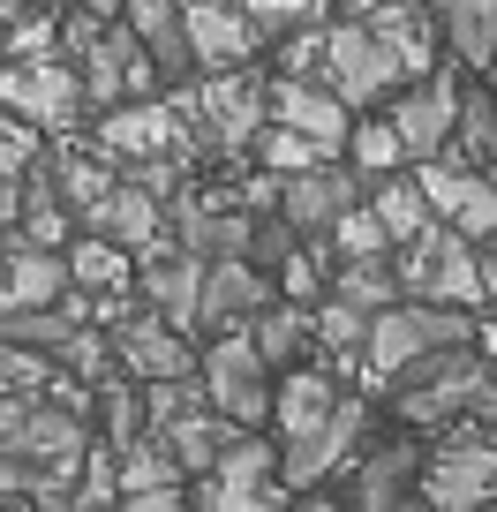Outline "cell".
<instances>
[{"mask_svg": "<svg viewBox=\"0 0 497 512\" xmlns=\"http://www.w3.org/2000/svg\"><path fill=\"white\" fill-rule=\"evenodd\" d=\"M136 400H144V430H166V422H181V415L204 407V384L196 377H166V384H144Z\"/></svg>", "mask_w": 497, "mask_h": 512, "instance_id": "obj_39", "label": "cell"}, {"mask_svg": "<svg viewBox=\"0 0 497 512\" xmlns=\"http://www.w3.org/2000/svg\"><path fill=\"white\" fill-rule=\"evenodd\" d=\"M98 159H189V128L166 113V98H136L98 121Z\"/></svg>", "mask_w": 497, "mask_h": 512, "instance_id": "obj_14", "label": "cell"}, {"mask_svg": "<svg viewBox=\"0 0 497 512\" xmlns=\"http://www.w3.org/2000/svg\"><path fill=\"white\" fill-rule=\"evenodd\" d=\"M106 354L121 362V377H136V384H166V377H196V347L174 332V324H159V317H113V332H106Z\"/></svg>", "mask_w": 497, "mask_h": 512, "instance_id": "obj_12", "label": "cell"}, {"mask_svg": "<svg viewBox=\"0 0 497 512\" xmlns=\"http://www.w3.org/2000/svg\"><path fill=\"white\" fill-rule=\"evenodd\" d=\"M415 189H422V204H430V219L437 226H452L460 241H490L497 234V189L482 174H467V166H452V159H422L415 166Z\"/></svg>", "mask_w": 497, "mask_h": 512, "instance_id": "obj_10", "label": "cell"}, {"mask_svg": "<svg viewBox=\"0 0 497 512\" xmlns=\"http://www.w3.org/2000/svg\"><path fill=\"white\" fill-rule=\"evenodd\" d=\"M113 490L121 497H144V490H181V467L166 452V437H129V445L113 452Z\"/></svg>", "mask_w": 497, "mask_h": 512, "instance_id": "obj_30", "label": "cell"}, {"mask_svg": "<svg viewBox=\"0 0 497 512\" xmlns=\"http://www.w3.org/2000/svg\"><path fill=\"white\" fill-rule=\"evenodd\" d=\"M16 219H23V181H8V174H0V241L16 234Z\"/></svg>", "mask_w": 497, "mask_h": 512, "instance_id": "obj_48", "label": "cell"}, {"mask_svg": "<svg viewBox=\"0 0 497 512\" xmlns=\"http://www.w3.org/2000/svg\"><path fill=\"white\" fill-rule=\"evenodd\" d=\"M196 384H204V407L226 415L234 430H257V422L272 415V369L257 362V347H249L241 332H219L204 347V377Z\"/></svg>", "mask_w": 497, "mask_h": 512, "instance_id": "obj_5", "label": "cell"}, {"mask_svg": "<svg viewBox=\"0 0 497 512\" xmlns=\"http://www.w3.org/2000/svg\"><path fill=\"white\" fill-rule=\"evenodd\" d=\"M196 512H287L279 505V445L234 437L211 475H196Z\"/></svg>", "mask_w": 497, "mask_h": 512, "instance_id": "obj_7", "label": "cell"}, {"mask_svg": "<svg viewBox=\"0 0 497 512\" xmlns=\"http://www.w3.org/2000/svg\"><path fill=\"white\" fill-rule=\"evenodd\" d=\"M339 151H354V174H362V181H385V174H400V166H407V151H400V136H392V121H354Z\"/></svg>", "mask_w": 497, "mask_h": 512, "instance_id": "obj_35", "label": "cell"}, {"mask_svg": "<svg viewBox=\"0 0 497 512\" xmlns=\"http://www.w3.org/2000/svg\"><path fill=\"white\" fill-rule=\"evenodd\" d=\"M0 400H8V384H0Z\"/></svg>", "mask_w": 497, "mask_h": 512, "instance_id": "obj_56", "label": "cell"}, {"mask_svg": "<svg viewBox=\"0 0 497 512\" xmlns=\"http://www.w3.org/2000/svg\"><path fill=\"white\" fill-rule=\"evenodd\" d=\"M0 113H16L23 128H76L83 91L68 61H8L0 68Z\"/></svg>", "mask_w": 497, "mask_h": 512, "instance_id": "obj_9", "label": "cell"}, {"mask_svg": "<svg viewBox=\"0 0 497 512\" xmlns=\"http://www.w3.org/2000/svg\"><path fill=\"white\" fill-rule=\"evenodd\" d=\"M400 392H392V415L415 422V430H445V422L475 415V400L490 392V362L475 347H430L400 369Z\"/></svg>", "mask_w": 497, "mask_h": 512, "instance_id": "obj_1", "label": "cell"}, {"mask_svg": "<svg viewBox=\"0 0 497 512\" xmlns=\"http://www.w3.org/2000/svg\"><path fill=\"white\" fill-rule=\"evenodd\" d=\"M113 512H196V505L181 490H144V497H121Z\"/></svg>", "mask_w": 497, "mask_h": 512, "instance_id": "obj_47", "label": "cell"}, {"mask_svg": "<svg viewBox=\"0 0 497 512\" xmlns=\"http://www.w3.org/2000/svg\"><path fill=\"white\" fill-rule=\"evenodd\" d=\"M181 8H196V0H181Z\"/></svg>", "mask_w": 497, "mask_h": 512, "instance_id": "obj_57", "label": "cell"}, {"mask_svg": "<svg viewBox=\"0 0 497 512\" xmlns=\"http://www.w3.org/2000/svg\"><path fill=\"white\" fill-rule=\"evenodd\" d=\"M339 302L362 309V317H377V309L400 302V272H392V256H354V264H339Z\"/></svg>", "mask_w": 497, "mask_h": 512, "instance_id": "obj_32", "label": "cell"}, {"mask_svg": "<svg viewBox=\"0 0 497 512\" xmlns=\"http://www.w3.org/2000/svg\"><path fill=\"white\" fill-rule=\"evenodd\" d=\"M136 287H144V302H151V317H159V324L196 332V294H204V264H196V256L159 249L144 272H136Z\"/></svg>", "mask_w": 497, "mask_h": 512, "instance_id": "obj_21", "label": "cell"}, {"mask_svg": "<svg viewBox=\"0 0 497 512\" xmlns=\"http://www.w3.org/2000/svg\"><path fill=\"white\" fill-rule=\"evenodd\" d=\"M490 354H497V332H490Z\"/></svg>", "mask_w": 497, "mask_h": 512, "instance_id": "obj_55", "label": "cell"}, {"mask_svg": "<svg viewBox=\"0 0 497 512\" xmlns=\"http://www.w3.org/2000/svg\"><path fill=\"white\" fill-rule=\"evenodd\" d=\"M264 121H279V128H294V136H309V144L332 159L339 144H347V106H339L332 91H324L317 76H272L264 83Z\"/></svg>", "mask_w": 497, "mask_h": 512, "instance_id": "obj_15", "label": "cell"}, {"mask_svg": "<svg viewBox=\"0 0 497 512\" xmlns=\"http://www.w3.org/2000/svg\"><path fill=\"white\" fill-rule=\"evenodd\" d=\"M68 332H83L68 309H8L0 317V339H16V347H38V354H61Z\"/></svg>", "mask_w": 497, "mask_h": 512, "instance_id": "obj_36", "label": "cell"}, {"mask_svg": "<svg viewBox=\"0 0 497 512\" xmlns=\"http://www.w3.org/2000/svg\"><path fill=\"white\" fill-rule=\"evenodd\" d=\"M0 272H8V309H61V294H68L61 249L8 241V249H0ZM8 309H0V317H8Z\"/></svg>", "mask_w": 497, "mask_h": 512, "instance_id": "obj_24", "label": "cell"}, {"mask_svg": "<svg viewBox=\"0 0 497 512\" xmlns=\"http://www.w3.org/2000/svg\"><path fill=\"white\" fill-rule=\"evenodd\" d=\"M151 437H166V452H174L181 475H211V467H219V452L234 445L241 430H234L226 415H211V407H196V415L166 422V430H151Z\"/></svg>", "mask_w": 497, "mask_h": 512, "instance_id": "obj_26", "label": "cell"}, {"mask_svg": "<svg viewBox=\"0 0 497 512\" xmlns=\"http://www.w3.org/2000/svg\"><path fill=\"white\" fill-rule=\"evenodd\" d=\"M31 166H38V128H23L16 113H0V174L23 181Z\"/></svg>", "mask_w": 497, "mask_h": 512, "instance_id": "obj_44", "label": "cell"}, {"mask_svg": "<svg viewBox=\"0 0 497 512\" xmlns=\"http://www.w3.org/2000/svg\"><path fill=\"white\" fill-rule=\"evenodd\" d=\"M0 309H8V272H0Z\"/></svg>", "mask_w": 497, "mask_h": 512, "instance_id": "obj_51", "label": "cell"}, {"mask_svg": "<svg viewBox=\"0 0 497 512\" xmlns=\"http://www.w3.org/2000/svg\"><path fill=\"white\" fill-rule=\"evenodd\" d=\"M294 241H302V234H294L287 219H249V249H241V264H257V272L272 279L279 264L294 256Z\"/></svg>", "mask_w": 497, "mask_h": 512, "instance_id": "obj_42", "label": "cell"}, {"mask_svg": "<svg viewBox=\"0 0 497 512\" xmlns=\"http://www.w3.org/2000/svg\"><path fill=\"white\" fill-rule=\"evenodd\" d=\"M482 512H497V497H490V505H482Z\"/></svg>", "mask_w": 497, "mask_h": 512, "instance_id": "obj_54", "label": "cell"}, {"mask_svg": "<svg viewBox=\"0 0 497 512\" xmlns=\"http://www.w3.org/2000/svg\"><path fill=\"white\" fill-rule=\"evenodd\" d=\"M317 61H324V23H317V31H294V38H287V76H309Z\"/></svg>", "mask_w": 497, "mask_h": 512, "instance_id": "obj_45", "label": "cell"}, {"mask_svg": "<svg viewBox=\"0 0 497 512\" xmlns=\"http://www.w3.org/2000/svg\"><path fill=\"white\" fill-rule=\"evenodd\" d=\"M392 136H400L407 159H437V151L452 144V121H460V83L452 76H415L407 91H392Z\"/></svg>", "mask_w": 497, "mask_h": 512, "instance_id": "obj_11", "label": "cell"}, {"mask_svg": "<svg viewBox=\"0 0 497 512\" xmlns=\"http://www.w3.org/2000/svg\"><path fill=\"white\" fill-rule=\"evenodd\" d=\"M272 204H279V219H287L302 241H324V234H332V219H339V211H354L362 196H354V174H347V166L324 159V166H309V174H287Z\"/></svg>", "mask_w": 497, "mask_h": 512, "instance_id": "obj_17", "label": "cell"}, {"mask_svg": "<svg viewBox=\"0 0 497 512\" xmlns=\"http://www.w3.org/2000/svg\"><path fill=\"white\" fill-rule=\"evenodd\" d=\"M241 339L257 347V362H264V369H279V362H294V354H302V339H309V309H257Z\"/></svg>", "mask_w": 497, "mask_h": 512, "instance_id": "obj_34", "label": "cell"}, {"mask_svg": "<svg viewBox=\"0 0 497 512\" xmlns=\"http://www.w3.org/2000/svg\"><path fill=\"white\" fill-rule=\"evenodd\" d=\"M369 219H377V234L392 241V249H407V241L430 226V204H422V189H415V174H385V181H369Z\"/></svg>", "mask_w": 497, "mask_h": 512, "instance_id": "obj_27", "label": "cell"}, {"mask_svg": "<svg viewBox=\"0 0 497 512\" xmlns=\"http://www.w3.org/2000/svg\"><path fill=\"white\" fill-rule=\"evenodd\" d=\"M38 166H46L53 196H61L68 211L98 204V196L113 189V159H98V151H53V159H38Z\"/></svg>", "mask_w": 497, "mask_h": 512, "instance_id": "obj_31", "label": "cell"}, {"mask_svg": "<svg viewBox=\"0 0 497 512\" xmlns=\"http://www.w3.org/2000/svg\"><path fill=\"white\" fill-rule=\"evenodd\" d=\"M415 475H422V452L407 445V437L377 445L362 467H354V512H407V490H415Z\"/></svg>", "mask_w": 497, "mask_h": 512, "instance_id": "obj_23", "label": "cell"}, {"mask_svg": "<svg viewBox=\"0 0 497 512\" xmlns=\"http://www.w3.org/2000/svg\"><path fill=\"white\" fill-rule=\"evenodd\" d=\"M415 490H422L430 512H482L497 497V445L490 437H452V445H437L430 460H422Z\"/></svg>", "mask_w": 497, "mask_h": 512, "instance_id": "obj_8", "label": "cell"}, {"mask_svg": "<svg viewBox=\"0 0 497 512\" xmlns=\"http://www.w3.org/2000/svg\"><path fill=\"white\" fill-rule=\"evenodd\" d=\"M354 8H362V0H354Z\"/></svg>", "mask_w": 497, "mask_h": 512, "instance_id": "obj_58", "label": "cell"}, {"mask_svg": "<svg viewBox=\"0 0 497 512\" xmlns=\"http://www.w3.org/2000/svg\"><path fill=\"white\" fill-rule=\"evenodd\" d=\"M166 113L189 128V151H196V144H211V151H249V136L264 128V83L241 76V68H226V76H211L204 91H174V98H166Z\"/></svg>", "mask_w": 497, "mask_h": 512, "instance_id": "obj_3", "label": "cell"}, {"mask_svg": "<svg viewBox=\"0 0 497 512\" xmlns=\"http://www.w3.org/2000/svg\"><path fill=\"white\" fill-rule=\"evenodd\" d=\"M249 151H257V166H272L279 181H287V174H309V166H324V151L309 144V136H294V128H279V121H264L257 136H249Z\"/></svg>", "mask_w": 497, "mask_h": 512, "instance_id": "obj_37", "label": "cell"}, {"mask_svg": "<svg viewBox=\"0 0 497 512\" xmlns=\"http://www.w3.org/2000/svg\"><path fill=\"white\" fill-rule=\"evenodd\" d=\"M437 23L467 68H497V0H437Z\"/></svg>", "mask_w": 497, "mask_h": 512, "instance_id": "obj_28", "label": "cell"}, {"mask_svg": "<svg viewBox=\"0 0 497 512\" xmlns=\"http://www.w3.org/2000/svg\"><path fill=\"white\" fill-rule=\"evenodd\" d=\"M257 309H272V279L257 264H204V294H196V324L204 332H234Z\"/></svg>", "mask_w": 497, "mask_h": 512, "instance_id": "obj_19", "label": "cell"}, {"mask_svg": "<svg viewBox=\"0 0 497 512\" xmlns=\"http://www.w3.org/2000/svg\"><path fill=\"white\" fill-rule=\"evenodd\" d=\"M181 38H189V68H211V76H226V68H241L257 53V31H249V16H241L234 0L181 8Z\"/></svg>", "mask_w": 497, "mask_h": 512, "instance_id": "obj_18", "label": "cell"}, {"mask_svg": "<svg viewBox=\"0 0 497 512\" xmlns=\"http://www.w3.org/2000/svg\"><path fill=\"white\" fill-rule=\"evenodd\" d=\"M400 272V287L407 294H422V302H437V309H467V302H482V279H475V241H460L452 226H422L415 241H407V264H392Z\"/></svg>", "mask_w": 497, "mask_h": 512, "instance_id": "obj_6", "label": "cell"}, {"mask_svg": "<svg viewBox=\"0 0 497 512\" xmlns=\"http://www.w3.org/2000/svg\"><path fill=\"white\" fill-rule=\"evenodd\" d=\"M129 38L144 46L151 76L159 83H181L189 76V38H181V0H129Z\"/></svg>", "mask_w": 497, "mask_h": 512, "instance_id": "obj_22", "label": "cell"}, {"mask_svg": "<svg viewBox=\"0 0 497 512\" xmlns=\"http://www.w3.org/2000/svg\"><path fill=\"white\" fill-rule=\"evenodd\" d=\"M309 332H317V347H332V354H362L369 317H362V309H347L339 294H324V302L309 309Z\"/></svg>", "mask_w": 497, "mask_h": 512, "instance_id": "obj_38", "label": "cell"}, {"mask_svg": "<svg viewBox=\"0 0 497 512\" xmlns=\"http://www.w3.org/2000/svg\"><path fill=\"white\" fill-rule=\"evenodd\" d=\"M490 113H497V83H490Z\"/></svg>", "mask_w": 497, "mask_h": 512, "instance_id": "obj_53", "label": "cell"}, {"mask_svg": "<svg viewBox=\"0 0 497 512\" xmlns=\"http://www.w3.org/2000/svg\"><path fill=\"white\" fill-rule=\"evenodd\" d=\"M482 181H490V189H497V159H490V174H482Z\"/></svg>", "mask_w": 497, "mask_h": 512, "instance_id": "obj_52", "label": "cell"}, {"mask_svg": "<svg viewBox=\"0 0 497 512\" xmlns=\"http://www.w3.org/2000/svg\"><path fill=\"white\" fill-rule=\"evenodd\" d=\"M430 347H475V324H467V309H437V302H392L369 317L362 332V362L369 377H400L415 354Z\"/></svg>", "mask_w": 497, "mask_h": 512, "instance_id": "obj_2", "label": "cell"}, {"mask_svg": "<svg viewBox=\"0 0 497 512\" xmlns=\"http://www.w3.org/2000/svg\"><path fill=\"white\" fill-rule=\"evenodd\" d=\"M91 422L106 430L98 445H113V452L129 445V437H144V400H136V384L129 377H98L91 384Z\"/></svg>", "mask_w": 497, "mask_h": 512, "instance_id": "obj_33", "label": "cell"}, {"mask_svg": "<svg viewBox=\"0 0 497 512\" xmlns=\"http://www.w3.org/2000/svg\"><path fill=\"white\" fill-rule=\"evenodd\" d=\"M339 400H347V392H339L324 369H294V377L272 392V422H279V437L294 445V437H317L324 422H332V407H339Z\"/></svg>", "mask_w": 497, "mask_h": 512, "instance_id": "obj_25", "label": "cell"}, {"mask_svg": "<svg viewBox=\"0 0 497 512\" xmlns=\"http://www.w3.org/2000/svg\"><path fill=\"white\" fill-rule=\"evenodd\" d=\"M324 241H332V249L347 256V264H354V256H392V241L377 234V219H369L362 204H354V211H339V219H332V234H324Z\"/></svg>", "mask_w": 497, "mask_h": 512, "instance_id": "obj_43", "label": "cell"}, {"mask_svg": "<svg viewBox=\"0 0 497 512\" xmlns=\"http://www.w3.org/2000/svg\"><path fill=\"white\" fill-rule=\"evenodd\" d=\"M287 512H339V505H332V497H309V490H302V497H294Z\"/></svg>", "mask_w": 497, "mask_h": 512, "instance_id": "obj_49", "label": "cell"}, {"mask_svg": "<svg viewBox=\"0 0 497 512\" xmlns=\"http://www.w3.org/2000/svg\"><path fill=\"white\" fill-rule=\"evenodd\" d=\"M0 46H8V61H53V46H61V23L23 8V16L0 31Z\"/></svg>", "mask_w": 497, "mask_h": 512, "instance_id": "obj_41", "label": "cell"}, {"mask_svg": "<svg viewBox=\"0 0 497 512\" xmlns=\"http://www.w3.org/2000/svg\"><path fill=\"white\" fill-rule=\"evenodd\" d=\"M362 430H369V407L362 400H339L332 407V422H324L317 437H294V445H279V490H317L324 475H332L339 460H347L354 445H362Z\"/></svg>", "mask_w": 497, "mask_h": 512, "instance_id": "obj_16", "label": "cell"}, {"mask_svg": "<svg viewBox=\"0 0 497 512\" xmlns=\"http://www.w3.org/2000/svg\"><path fill=\"white\" fill-rule=\"evenodd\" d=\"M76 219H83V234H91V241H113V249H151L159 226H166V204H151V196L129 189V181H113V189L98 196V204H83Z\"/></svg>", "mask_w": 497, "mask_h": 512, "instance_id": "obj_20", "label": "cell"}, {"mask_svg": "<svg viewBox=\"0 0 497 512\" xmlns=\"http://www.w3.org/2000/svg\"><path fill=\"white\" fill-rule=\"evenodd\" d=\"M475 415H490V422H497V377H490V392L475 400Z\"/></svg>", "mask_w": 497, "mask_h": 512, "instance_id": "obj_50", "label": "cell"}, {"mask_svg": "<svg viewBox=\"0 0 497 512\" xmlns=\"http://www.w3.org/2000/svg\"><path fill=\"white\" fill-rule=\"evenodd\" d=\"M166 226H174V249L196 256V264H241V249H249V219L234 204L196 196V189L166 196Z\"/></svg>", "mask_w": 497, "mask_h": 512, "instance_id": "obj_13", "label": "cell"}, {"mask_svg": "<svg viewBox=\"0 0 497 512\" xmlns=\"http://www.w3.org/2000/svg\"><path fill=\"white\" fill-rule=\"evenodd\" d=\"M279 287H287V294H294V302H309V294H317V264H309V256H302V249H294V256H287V264H279Z\"/></svg>", "mask_w": 497, "mask_h": 512, "instance_id": "obj_46", "label": "cell"}, {"mask_svg": "<svg viewBox=\"0 0 497 512\" xmlns=\"http://www.w3.org/2000/svg\"><path fill=\"white\" fill-rule=\"evenodd\" d=\"M324 91L339 98V106H377V98H392L407 83L400 53L385 46V38H369L362 23H324Z\"/></svg>", "mask_w": 497, "mask_h": 512, "instance_id": "obj_4", "label": "cell"}, {"mask_svg": "<svg viewBox=\"0 0 497 512\" xmlns=\"http://www.w3.org/2000/svg\"><path fill=\"white\" fill-rule=\"evenodd\" d=\"M61 264H68V294H91V302H121V287H129V249H113V241L83 234L76 249H61Z\"/></svg>", "mask_w": 497, "mask_h": 512, "instance_id": "obj_29", "label": "cell"}, {"mask_svg": "<svg viewBox=\"0 0 497 512\" xmlns=\"http://www.w3.org/2000/svg\"><path fill=\"white\" fill-rule=\"evenodd\" d=\"M0 384H8V392H23V400H38V392L53 384V354L16 347V339H0Z\"/></svg>", "mask_w": 497, "mask_h": 512, "instance_id": "obj_40", "label": "cell"}]
</instances>
